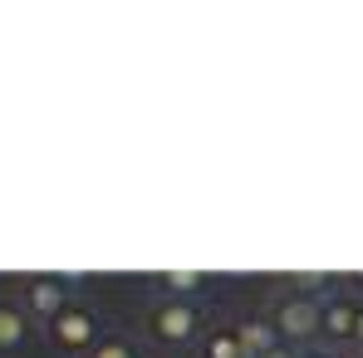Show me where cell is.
Here are the masks:
<instances>
[{
  "label": "cell",
  "instance_id": "6da1fadb",
  "mask_svg": "<svg viewBox=\"0 0 363 358\" xmlns=\"http://www.w3.org/2000/svg\"><path fill=\"white\" fill-rule=\"evenodd\" d=\"M270 319H275V329H280V339L285 344H295V349H309L314 339H319V324H324V295H309V290H280V299L265 309Z\"/></svg>",
  "mask_w": 363,
  "mask_h": 358
},
{
  "label": "cell",
  "instance_id": "7a4b0ae2",
  "mask_svg": "<svg viewBox=\"0 0 363 358\" xmlns=\"http://www.w3.org/2000/svg\"><path fill=\"white\" fill-rule=\"evenodd\" d=\"M143 334L162 349H191L201 344V309L182 299H152L143 314Z\"/></svg>",
  "mask_w": 363,
  "mask_h": 358
},
{
  "label": "cell",
  "instance_id": "3957f363",
  "mask_svg": "<svg viewBox=\"0 0 363 358\" xmlns=\"http://www.w3.org/2000/svg\"><path fill=\"white\" fill-rule=\"evenodd\" d=\"M45 334H50V344H55V349H64V354H89V349L104 339L99 314H94L84 299H74L64 314H55V319L45 324Z\"/></svg>",
  "mask_w": 363,
  "mask_h": 358
},
{
  "label": "cell",
  "instance_id": "277c9868",
  "mask_svg": "<svg viewBox=\"0 0 363 358\" xmlns=\"http://www.w3.org/2000/svg\"><path fill=\"white\" fill-rule=\"evenodd\" d=\"M20 304L30 309V319H55L64 314L69 304H74V280H64V275H30L25 285H20Z\"/></svg>",
  "mask_w": 363,
  "mask_h": 358
},
{
  "label": "cell",
  "instance_id": "5b68a950",
  "mask_svg": "<svg viewBox=\"0 0 363 358\" xmlns=\"http://www.w3.org/2000/svg\"><path fill=\"white\" fill-rule=\"evenodd\" d=\"M359 299L349 295H324V324H319V339L324 344H354L359 334Z\"/></svg>",
  "mask_w": 363,
  "mask_h": 358
},
{
  "label": "cell",
  "instance_id": "8992f818",
  "mask_svg": "<svg viewBox=\"0 0 363 358\" xmlns=\"http://www.w3.org/2000/svg\"><path fill=\"white\" fill-rule=\"evenodd\" d=\"M35 339V319L20 299H0V354H20Z\"/></svg>",
  "mask_w": 363,
  "mask_h": 358
},
{
  "label": "cell",
  "instance_id": "52a82bcc",
  "mask_svg": "<svg viewBox=\"0 0 363 358\" xmlns=\"http://www.w3.org/2000/svg\"><path fill=\"white\" fill-rule=\"evenodd\" d=\"M201 358H250L241 344V324H206L201 329Z\"/></svg>",
  "mask_w": 363,
  "mask_h": 358
},
{
  "label": "cell",
  "instance_id": "ba28073f",
  "mask_svg": "<svg viewBox=\"0 0 363 358\" xmlns=\"http://www.w3.org/2000/svg\"><path fill=\"white\" fill-rule=\"evenodd\" d=\"M241 344H245L250 358H265L275 344H285V339H280V329H275L270 314H250V319H241Z\"/></svg>",
  "mask_w": 363,
  "mask_h": 358
},
{
  "label": "cell",
  "instance_id": "9c48e42d",
  "mask_svg": "<svg viewBox=\"0 0 363 358\" xmlns=\"http://www.w3.org/2000/svg\"><path fill=\"white\" fill-rule=\"evenodd\" d=\"M152 290H157V299H182V304H191V299L206 290V275H201V270H172V275H157Z\"/></svg>",
  "mask_w": 363,
  "mask_h": 358
},
{
  "label": "cell",
  "instance_id": "30bf717a",
  "mask_svg": "<svg viewBox=\"0 0 363 358\" xmlns=\"http://www.w3.org/2000/svg\"><path fill=\"white\" fill-rule=\"evenodd\" d=\"M84 358H143V349H138L133 339H123V334H104Z\"/></svg>",
  "mask_w": 363,
  "mask_h": 358
},
{
  "label": "cell",
  "instance_id": "8fae6325",
  "mask_svg": "<svg viewBox=\"0 0 363 358\" xmlns=\"http://www.w3.org/2000/svg\"><path fill=\"white\" fill-rule=\"evenodd\" d=\"M265 358H300V349H295V344H275Z\"/></svg>",
  "mask_w": 363,
  "mask_h": 358
},
{
  "label": "cell",
  "instance_id": "7c38bea8",
  "mask_svg": "<svg viewBox=\"0 0 363 358\" xmlns=\"http://www.w3.org/2000/svg\"><path fill=\"white\" fill-rule=\"evenodd\" d=\"M300 358H339V349H314L309 344V349H300Z\"/></svg>",
  "mask_w": 363,
  "mask_h": 358
},
{
  "label": "cell",
  "instance_id": "4fadbf2b",
  "mask_svg": "<svg viewBox=\"0 0 363 358\" xmlns=\"http://www.w3.org/2000/svg\"><path fill=\"white\" fill-rule=\"evenodd\" d=\"M354 344H359V354H363V309H359V334H354Z\"/></svg>",
  "mask_w": 363,
  "mask_h": 358
},
{
  "label": "cell",
  "instance_id": "5bb4252c",
  "mask_svg": "<svg viewBox=\"0 0 363 358\" xmlns=\"http://www.w3.org/2000/svg\"><path fill=\"white\" fill-rule=\"evenodd\" d=\"M339 358H363V354H344V349H339Z\"/></svg>",
  "mask_w": 363,
  "mask_h": 358
}]
</instances>
